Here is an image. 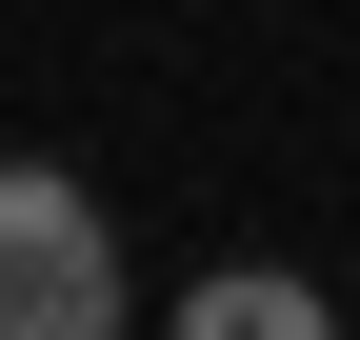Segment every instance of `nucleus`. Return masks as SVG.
Masks as SVG:
<instances>
[{"instance_id": "nucleus-1", "label": "nucleus", "mask_w": 360, "mask_h": 340, "mask_svg": "<svg viewBox=\"0 0 360 340\" xmlns=\"http://www.w3.org/2000/svg\"><path fill=\"white\" fill-rule=\"evenodd\" d=\"M0 340H120V221L60 160H0Z\"/></svg>"}, {"instance_id": "nucleus-2", "label": "nucleus", "mask_w": 360, "mask_h": 340, "mask_svg": "<svg viewBox=\"0 0 360 340\" xmlns=\"http://www.w3.org/2000/svg\"><path fill=\"white\" fill-rule=\"evenodd\" d=\"M160 340H340V301H321V280H281V261H220V280H180Z\"/></svg>"}]
</instances>
